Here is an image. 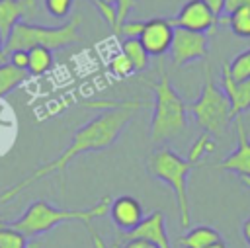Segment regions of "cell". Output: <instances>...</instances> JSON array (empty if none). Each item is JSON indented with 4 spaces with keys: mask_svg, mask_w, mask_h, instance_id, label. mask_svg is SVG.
Here are the masks:
<instances>
[{
    "mask_svg": "<svg viewBox=\"0 0 250 248\" xmlns=\"http://www.w3.org/2000/svg\"><path fill=\"white\" fill-rule=\"evenodd\" d=\"M119 238H145V240L156 244L158 248H172L168 232H166V217L162 211H152L135 228L123 232Z\"/></svg>",
    "mask_w": 250,
    "mask_h": 248,
    "instance_id": "11",
    "label": "cell"
},
{
    "mask_svg": "<svg viewBox=\"0 0 250 248\" xmlns=\"http://www.w3.org/2000/svg\"><path fill=\"white\" fill-rule=\"evenodd\" d=\"M143 25H145V21H139V20H125V21L119 25V29H117L115 33H121L125 39H129V37H139L141 31H143Z\"/></svg>",
    "mask_w": 250,
    "mask_h": 248,
    "instance_id": "26",
    "label": "cell"
},
{
    "mask_svg": "<svg viewBox=\"0 0 250 248\" xmlns=\"http://www.w3.org/2000/svg\"><path fill=\"white\" fill-rule=\"evenodd\" d=\"M219 238H221V234L213 227L199 225V227L189 228L186 234H182L178 238V246H182V248H207L209 244L217 242Z\"/></svg>",
    "mask_w": 250,
    "mask_h": 248,
    "instance_id": "15",
    "label": "cell"
},
{
    "mask_svg": "<svg viewBox=\"0 0 250 248\" xmlns=\"http://www.w3.org/2000/svg\"><path fill=\"white\" fill-rule=\"evenodd\" d=\"M29 248H41V242H31Z\"/></svg>",
    "mask_w": 250,
    "mask_h": 248,
    "instance_id": "36",
    "label": "cell"
},
{
    "mask_svg": "<svg viewBox=\"0 0 250 248\" xmlns=\"http://www.w3.org/2000/svg\"><path fill=\"white\" fill-rule=\"evenodd\" d=\"M209 53V35L182 27H174V39L170 45L172 64L184 66L197 59H205Z\"/></svg>",
    "mask_w": 250,
    "mask_h": 248,
    "instance_id": "7",
    "label": "cell"
},
{
    "mask_svg": "<svg viewBox=\"0 0 250 248\" xmlns=\"http://www.w3.org/2000/svg\"><path fill=\"white\" fill-rule=\"evenodd\" d=\"M188 111L193 115L195 123L211 137L223 135L229 123L232 121L230 102L223 92V88H219L213 82L209 68H205V82L201 86V94L195 102L188 105Z\"/></svg>",
    "mask_w": 250,
    "mask_h": 248,
    "instance_id": "6",
    "label": "cell"
},
{
    "mask_svg": "<svg viewBox=\"0 0 250 248\" xmlns=\"http://www.w3.org/2000/svg\"><path fill=\"white\" fill-rule=\"evenodd\" d=\"M227 64H229L230 76H232L236 82L250 78V49L238 53V55H236L230 62H227Z\"/></svg>",
    "mask_w": 250,
    "mask_h": 248,
    "instance_id": "22",
    "label": "cell"
},
{
    "mask_svg": "<svg viewBox=\"0 0 250 248\" xmlns=\"http://www.w3.org/2000/svg\"><path fill=\"white\" fill-rule=\"evenodd\" d=\"M53 64L51 51L45 47H33L27 51V74L29 76H41L45 74Z\"/></svg>",
    "mask_w": 250,
    "mask_h": 248,
    "instance_id": "18",
    "label": "cell"
},
{
    "mask_svg": "<svg viewBox=\"0 0 250 248\" xmlns=\"http://www.w3.org/2000/svg\"><path fill=\"white\" fill-rule=\"evenodd\" d=\"M109 205H111V199L107 195L102 197L100 201H96L92 207H86V209H59V207H53L49 201L37 199L21 213V217H18L16 221H10L8 225L14 227L16 230L23 232L27 238H31V236L49 232L51 228H55L61 223H82L86 227V230L90 232V236L94 240V246L104 248L100 236L90 227V223L94 219L105 217L109 213Z\"/></svg>",
    "mask_w": 250,
    "mask_h": 248,
    "instance_id": "2",
    "label": "cell"
},
{
    "mask_svg": "<svg viewBox=\"0 0 250 248\" xmlns=\"http://www.w3.org/2000/svg\"><path fill=\"white\" fill-rule=\"evenodd\" d=\"M197 168V164L189 162L188 158H182L178 152H174L168 146H162L154 150L146 160V170L152 178L164 182L176 195L178 215L182 228H189L191 223V211H189V195H188V178L191 170Z\"/></svg>",
    "mask_w": 250,
    "mask_h": 248,
    "instance_id": "4",
    "label": "cell"
},
{
    "mask_svg": "<svg viewBox=\"0 0 250 248\" xmlns=\"http://www.w3.org/2000/svg\"><path fill=\"white\" fill-rule=\"evenodd\" d=\"M80 21H82L80 16L55 27L18 21L8 33V37L4 39V51L8 55L12 51H29L33 47H45L49 51L70 47L80 41V35H78Z\"/></svg>",
    "mask_w": 250,
    "mask_h": 248,
    "instance_id": "5",
    "label": "cell"
},
{
    "mask_svg": "<svg viewBox=\"0 0 250 248\" xmlns=\"http://www.w3.org/2000/svg\"><path fill=\"white\" fill-rule=\"evenodd\" d=\"M121 53L133 62L135 72H141V70H145V68L148 66L150 55L146 53V49L143 47V43L139 41V37L123 39V43H121Z\"/></svg>",
    "mask_w": 250,
    "mask_h": 248,
    "instance_id": "16",
    "label": "cell"
},
{
    "mask_svg": "<svg viewBox=\"0 0 250 248\" xmlns=\"http://www.w3.org/2000/svg\"><path fill=\"white\" fill-rule=\"evenodd\" d=\"M2 62H8V55H6V51H4V37L0 35V64Z\"/></svg>",
    "mask_w": 250,
    "mask_h": 248,
    "instance_id": "33",
    "label": "cell"
},
{
    "mask_svg": "<svg viewBox=\"0 0 250 248\" xmlns=\"http://www.w3.org/2000/svg\"><path fill=\"white\" fill-rule=\"evenodd\" d=\"M94 4V8L102 14V18L113 27L115 31V25H117V12H115V0H90Z\"/></svg>",
    "mask_w": 250,
    "mask_h": 248,
    "instance_id": "23",
    "label": "cell"
},
{
    "mask_svg": "<svg viewBox=\"0 0 250 248\" xmlns=\"http://www.w3.org/2000/svg\"><path fill=\"white\" fill-rule=\"evenodd\" d=\"M209 8H211V12L221 20V16L225 14V0H203Z\"/></svg>",
    "mask_w": 250,
    "mask_h": 248,
    "instance_id": "30",
    "label": "cell"
},
{
    "mask_svg": "<svg viewBox=\"0 0 250 248\" xmlns=\"http://www.w3.org/2000/svg\"><path fill=\"white\" fill-rule=\"evenodd\" d=\"M207 248H229V246H227V242H225L223 238H219L217 242H213V244H209Z\"/></svg>",
    "mask_w": 250,
    "mask_h": 248,
    "instance_id": "34",
    "label": "cell"
},
{
    "mask_svg": "<svg viewBox=\"0 0 250 248\" xmlns=\"http://www.w3.org/2000/svg\"><path fill=\"white\" fill-rule=\"evenodd\" d=\"M215 168L234 172L240 178H250V137L242 121H236V148L215 164Z\"/></svg>",
    "mask_w": 250,
    "mask_h": 248,
    "instance_id": "10",
    "label": "cell"
},
{
    "mask_svg": "<svg viewBox=\"0 0 250 248\" xmlns=\"http://www.w3.org/2000/svg\"><path fill=\"white\" fill-rule=\"evenodd\" d=\"M0 248H29L27 236L0 221Z\"/></svg>",
    "mask_w": 250,
    "mask_h": 248,
    "instance_id": "21",
    "label": "cell"
},
{
    "mask_svg": "<svg viewBox=\"0 0 250 248\" xmlns=\"http://www.w3.org/2000/svg\"><path fill=\"white\" fill-rule=\"evenodd\" d=\"M72 4H74V0H45L47 12L57 20H64L70 14Z\"/></svg>",
    "mask_w": 250,
    "mask_h": 248,
    "instance_id": "25",
    "label": "cell"
},
{
    "mask_svg": "<svg viewBox=\"0 0 250 248\" xmlns=\"http://www.w3.org/2000/svg\"><path fill=\"white\" fill-rule=\"evenodd\" d=\"M174 27H182V29H189V31H197V33H213L219 18L211 12V8L203 2V0H188L180 12L170 18Z\"/></svg>",
    "mask_w": 250,
    "mask_h": 248,
    "instance_id": "8",
    "label": "cell"
},
{
    "mask_svg": "<svg viewBox=\"0 0 250 248\" xmlns=\"http://www.w3.org/2000/svg\"><path fill=\"white\" fill-rule=\"evenodd\" d=\"M111 248H158L145 238H117Z\"/></svg>",
    "mask_w": 250,
    "mask_h": 248,
    "instance_id": "27",
    "label": "cell"
},
{
    "mask_svg": "<svg viewBox=\"0 0 250 248\" xmlns=\"http://www.w3.org/2000/svg\"><path fill=\"white\" fill-rule=\"evenodd\" d=\"M221 86H223V92L227 94V98L230 102V115H232V119L240 117L244 111L250 109V78L236 82L230 76L229 64L223 62V68H221Z\"/></svg>",
    "mask_w": 250,
    "mask_h": 248,
    "instance_id": "12",
    "label": "cell"
},
{
    "mask_svg": "<svg viewBox=\"0 0 250 248\" xmlns=\"http://www.w3.org/2000/svg\"><path fill=\"white\" fill-rule=\"evenodd\" d=\"M240 182H242V184H244V186L250 189V178H240Z\"/></svg>",
    "mask_w": 250,
    "mask_h": 248,
    "instance_id": "35",
    "label": "cell"
},
{
    "mask_svg": "<svg viewBox=\"0 0 250 248\" xmlns=\"http://www.w3.org/2000/svg\"><path fill=\"white\" fill-rule=\"evenodd\" d=\"M174 39V25L170 18H150L145 21L139 41L146 49L150 57H162L170 51Z\"/></svg>",
    "mask_w": 250,
    "mask_h": 248,
    "instance_id": "9",
    "label": "cell"
},
{
    "mask_svg": "<svg viewBox=\"0 0 250 248\" xmlns=\"http://www.w3.org/2000/svg\"><path fill=\"white\" fill-rule=\"evenodd\" d=\"M109 217L117 228L127 232V230L135 228L145 219V211H143V205L139 199H135L131 195H119L117 199H111Z\"/></svg>",
    "mask_w": 250,
    "mask_h": 248,
    "instance_id": "13",
    "label": "cell"
},
{
    "mask_svg": "<svg viewBox=\"0 0 250 248\" xmlns=\"http://www.w3.org/2000/svg\"><path fill=\"white\" fill-rule=\"evenodd\" d=\"M27 78H29L27 70L18 68L12 62H2L0 64V98L8 96L16 86H20Z\"/></svg>",
    "mask_w": 250,
    "mask_h": 248,
    "instance_id": "17",
    "label": "cell"
},
{
    "mask_svg": "<svg viewBox=\"0 0 250 248\" xmlns=\"http://www.w3.org/2000/svg\"><path fill=\"white\" fill-rule=\"evenodd\" d=\"M35 12V0H0V35L6 39L18 21Z\"/></svg>",
    "mask_w": 250,
    "mask_h": 248,
    "instance_id": "14",
    "label": "cell"
},
{
    "mask_svg": "<svg viewBox=\"0 0 250 248\" xmlns=\"http://www.w3.org/2000/svg\"><path fill=\"white\" fill-rule=\"evenodd\" d=\"M137 0H115V12H117V25L115 31L119 29V25L129 18V12L135 8Z\"/></svg>",
    "mask_w": 250,
    "mask_h": 248,
    "instance_id": "28",
    "label": "cell"
},
{
    "mask_svg": "<svg viewBox=\"0 0 250 248\" xmlns=\"http://www.w3.org/2000/svg\"><path fill=\"white\" fill-rule=\"evenodd\" d=\"M8 62H12L18 68H27V51H12L8 53Z\"/></svg>",
    "mask_w": 250,
    "mask_h": 248,
    "instance_id": "29",
    "label": "cell"
},
{
    "mask_svg": "<svg viewBox=\"0 0 250 248\" xmlns=\"http://www.w3.org/2000/svg\"><path fill=\"white\" fill-rule=\"evenodd\" d=\"M141 107V102L131 100V102H119L115 103L111 109L102 111L100 115H96L94 119H90L84 127H80L72 139L70 145L51 162L35 168L29 176H25L23 180H20L18 184H14L12 187H8L4 193H0V203H8L12 201L16 195H20L23 189H27L31 184L51 176V174H59V178H64V170L66 166L84 152H92V150H104L107 146H111L117 137L121 135V131L131 123L133 115L137 113V109Z\"/></svg>",
    "mask_w": 250,
    "mask_h": 248,
    "instance_id": "1",
    "label": "cell"
},
{
    "mask_svg": "<svg viewBox=\"0 0 250 248\" xmlns=\"http://www.w3.org/2000/svg\"><path fill=\"white\" fill-rule=\"evenodd\" d=\"M215 146H217V145H215L213 137L203 131V133L193 141V145H191V148H189V152H188V160L193 162V164H197V166H201V158L207 156V154H211V152L215 150Z\"/></svg>",
    "mask_w": 250,
    "mask_h": 248,
    "instance_id": "20",
    "label": "cell"
},
{
    "mask_svg": "<svg viewBox=\"0 0 250 248\" xmlns=\"http://www.w3.org/2000/svg\"><path fill=\"white\" fill-rule=\"evenodd\" d=\"M150 88L154 92L150 141L158 145L184 133L188 125V105L172 86L166 70L162 68V62H158V80Z\"/></svg>",
    "mask_w": 250,
    "mask_h": 248,
    "instance_id": "3",
    "label": "cell"
},
{
    "mask_svg": "<svg viewBox=\"0 0 250 248\" xmlns=\"http://www.w3.org/2000/svg\"><path fill=\"white\" fill-rule=\"evenodd\" d=\"M240 234H242V238L246 240V244L250 246V217L242 223V228H240Z\"/></svg>",
    "mask_w": 250,
    "mask_h": 248,
    "instance_id": "32",
    "label": "cell"
},
{
    "mask_svg": "<svg viewBox=\"0 0 250 248\" xmlns=\"http://www.w3.org/2000/svg\"><path fill=\"white\" fill-rule=\"evenodd\" d=\"M109 70H111L115 76H119V78H125V76H129V74L135 72L133 62H131L123 53H119V55H115V57L111 59V62H109Z\"/></svg>",
    "mask_w": 250,
    "mask_h": 248,
    "instance_id": "24",
    "label": "cell"
},
{
    "mask_svg": "<svg viewBox=\"0 0 250 248\" xmlns=\"http://www.w3.org/2000/svg\"><path fill=\"white\" fill-rule=\"evenodd\" d=\"M242 6L250 8V0H225V14H230V12H234L236 8H242Z\"/></svg>",
    "mask_w": 250,
    "mask_h": 248,
    "instance_id": "31",
    "label": "cell"
},
{
    "mask_svg": "<svg viewBox=\"0 0 250 248\" xmlns=\"http://www.w3.org/2000/svg\"><path fill=\"white\" fill-rule=\"evenodd\" d=\"M223 23H227L234 35L250 39V8H246V6L236 8L234 12H230L223 18Z\"/></svg>",
    "mask_w": 250,
    "mask_h": 248,
    "instance_id": "19",
    "label": "cell"
}]
</instances>
